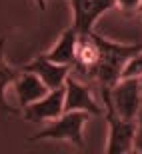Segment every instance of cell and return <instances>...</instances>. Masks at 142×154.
<instances>
[{
	"label": "cell",
	"instance_id": "cell-1",
	"mask_svg": "<svg viewBox=\"0 0 142 154\" xmlns=\"http://www.w3.org/2000/svg\"><path fill=\"white\" fill-rule=\"evenodd\" d=\"M88 116L90 114L80 112V110H64L58 118L50 120L46 128L34 134L32 140H66L82 148L84 146V126L88 122Z\"/></svg>",
	"mask_w": 142,
	"mask_h": 154
},
{
	"label": "cell",
	"instance_id": "cell-2",
	"mask_svg": "<svg viewBox=\"0 0 142 154\" xmlns=\"http://www.w3.org/2000/svg\"><path fill=\"white\" fill-rule=\"evenodd\" d=\"M104 106L112 108L122 118L136 120L142 108V82L140 78H120L110 88L108 98H104Z\"/></svg>",
	"mask_w": 142,
	"mask_h": 154
},
{
	"label": "cell",
	"instance_id": "cell-3",
	"mask_svg": "<svg viewBox=\"0 0 142 154\" xmlns=\"http://www.w3.org/2000/svg\"><path fill=\"white\" fill-rule=\"evenodd\" d=\"M106 120H108V154H124L134 150L136 142V120L122 118L112 108H106Z\"/></svg>",
	"mask_w": 142,
	"mask_h": 154
},
{
	"label": "cell",
	"instance_id": "cell-4",
	"mask_svg": "<svg viewBox=\"0 0 142 154\" xmlns=\"http://www.w3.org/2000/svg\"><path fill=\"white\" fill-rule=\"evenodd\" d=\"M72 8V28L76 34H88L96 22L114 8V0H70Z\"/></svg>",
	"mask_w": 142,
	"mask_h": 154
},
{
	"label": "cell",
	"instance_id": "cell-5",
	"mask_svg": "<svg viewBox=\"0 0 142 154\" xmlns=\"http://www.w3.org/2000/svg\"><path fill=\"white\" fill-rule=\"evenodd\" d=\"M64 110H80V112L94 116L102 114V106L92 96L90 86L78 76H74L72 72L64 82Z\"/></svg>",
	"mask_w": 142,
	"mask_h": 154
},
{
	"label": "cell",
	"instance_id": "cell-6",
	"mask_svg": "<svg viewBox=\"0 0 142 154\" xmlns=\"http://www.w3.org/2000/svg\"><path fill=\"white\" fill-rule=\"evenodd\" d=\"M64 112V86L52 88L44 96L24 108V118L28 122H50Z\"/></svg>",
	"mask_w": 142,
	"mask_h": 154
},
{
	"label": "cell",
	"instance_id": "cell-7",
	"mask_svg": "<svg viewBox=\"0 0 142 154\" xmlns=\"http://www.w3.org/2000/svg\"><path fill=\"white\" fill-rule=\"evenodd\" d=\"M22 70H28V72H34L42 78L48 88H60L64 86L68 74L72 72V66H66V64H58V62H52L50 58H46V54H40L36 56L34 60H30L28 64H24Z\"/></svg>",
	"mask_w": 142,
	"mask_h": 154
},
{
	"label": "cell",
	"instance_id": "cell-8",
	"mask_svg": "<svg viewBox=\"0 0 142 154\" xmlns=\"http://www.w3.org/2000/svg\"><path fill=\"white\" fill-rule=\"evenodd\" d=\"M12 86H14V94H16V98H18L20 108L30 106L32 102L40 100L46 92L50 90V88L42 82V78H40L38 74L28 72V70L18 72V76L14 78V82H12Z\"/></svg>",
	"mask_w": 142,
	"mask_h": 154
},
{
	"label": "cell",
	"instance_id": "cell-9",
	"mask_svg": "<svg viewBox=\"0 0 142 154\" xmlns=\"http://www.w3.org/2000/svg\"><path fill=\"white\" fill-rule=\"evenodd\" d=\"M76 40H78L76 30H74L72 26L66 28L62 34H60V38L54 42V46L46 52V58H50L52 62L72 66L74 60H76Z\"/></svg>",
	"mask_w": 142,
	"mask_h": 154
},
{
	"label": "cell",
	"instance_id": "cell-10",
	"mask_svg": "<svg viewBox=\"0 0 142 154\" xmlns=\"http://www.w3.org/2000/svg\"><path fill=\"white\" fill-rule=\"evenodd\" d=\"M4 44H6V40L0 38V110H2V112H12L10 104H8V100H6V90H8V86L14 82V78L18 76L20 70L12 68L10 64L6 62Z\"/></svg>",
	"mask_w": 142,
	"mask_h": 154
},
{
	"label": "cell",
	"instance_id": "cell-11",
	"mask_svg": "<svg viewBox=\"0 0 142 154\" xmlns=\"http://www.w3.org/2000/svg\"><path fill=\"white\" fill-rule=\"evenodd\" d=\"M120 78H142V50L134 52L124 62L120 70Z\"/></svg>",
	"mask_w": 142,
	"mask_h": 154
},
{
	"label": "cell",
	"instance_id": "cell-12",
	"mask_svg": "<svg viewBox=\"0 0 142 154\" xmlns=\"http://www.w3.org/2000/svg\"><path fill=\"white\" fill-rule=\"evenodd\" d=\"M114 6L124 12H138L142 10V0H114Z\"/></svg>",
	"mask_w": 142,
	"mask_h": 154
},
{
	"label": "cell",
	"instance_id": "cell-13",
	"mask_svg": "<svg viewBox=\"0 0 142 154\" xmlns=\"http://www.w3.org/2000/svg\"><path fill=\"white\" fill-rule=\"evenodd\" d=\"M136 138H142V108L136 116Z\"/></svg>",
	"mask_w": 142,
	"mask_h": 154
},
{
	"label": "cell",
	"instance_id": "cell-14",
	"mask_svg": "<svg viewBox=\"0 0 142 154\" xmlns=\"http://www.w3.org/2000/svg\"><path fill=\"white\" fill-rule=\"evenodd\" d=\"M134 150L142 152V138H136V142H134Z\"/></svg>",
	"mask_w": 142,
	"mask_h": 154
},
{
	"label": "cell",
	"instance_id": "cell-15",
	"mask_svg": "<svg viewBox=\"0 0 142 154\" xmlns=\"http://www.w3.org/2000/svg\"><path fill=\"white\" fill-rule=\"evenodd\" d=\"M36 4H38V8H42L44 10V6H46V0H34Z\"/></svg>",
	"mask_w": 142,
	"mask_h": 154
},
{
	"label": "cell",
	"instance_id": "cell-16",
	"mask_svg": "<svg viewBox=\"0 0 142 154\" xmlns=\"http://www.w3.org/2000/svg\"><path fill=\"white\" fill-rule=\"evenodd\" d=\"M140 82H142V78H140Z\"/></svg>",
	"mask_w": 142,
	"mask_h": 154
}]
</instances>
